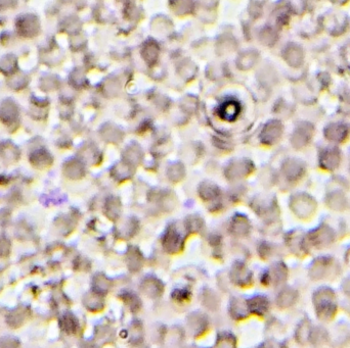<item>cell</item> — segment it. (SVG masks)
<instances>
[{
    "label": "cell",
    "mask_w": 350,
    "mask_h": 348,
    "mask_svg": "<svg viewBox=\"0 0 350 348\" xmlns=\"http://www.w3.org/2000/svg\"><path fill=\"white\" fill-rule=\"evenodd\" d=\"M9 242L4 239L0 238V256H6L9 252Z\"/></svg>",
    "instance_id": "2"
},
{
    "label": "cell",
    "mask_w": 350,
    "mask_h": 348,
    "mask_svg": "<svg viewBox=\"0 0 350 348\" xmlns=\"http://www.w3.org/2000/svg\"><path fill=\"white\" fill-rule=\"evenodd\" d=\"M26 318H27V310L24 307H19L13 310V312L8 315L6 322L11 328H19L21 325L24 324Z\"/></svg>",
    "instance_id": "1"
}]
</instances>
